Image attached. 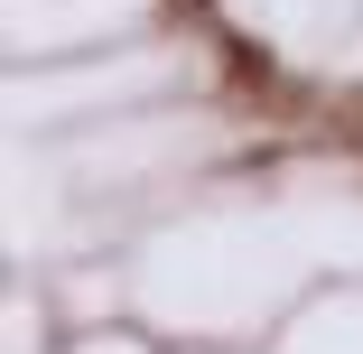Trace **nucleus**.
<instances>
[{
	"instance_id": "1",
	"label": "nucleus",
	"mask_w": 363,
	"mask_h": 354,
	"mask_svg": "<svg viewBox=\"0 0 363 354\" xmlns=\"http://www.w3.org/2000/svg\"><path fill=\"white\" fill-rule=\"evenodd\" d=\"M326 131L345 140V150H363V94H345V103H326Z\"/></svg>"
}]
</instances>
